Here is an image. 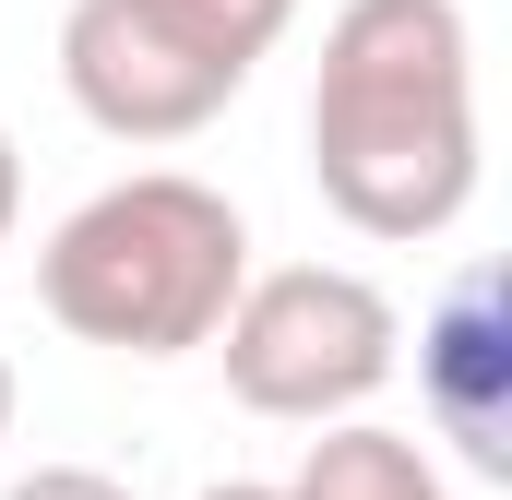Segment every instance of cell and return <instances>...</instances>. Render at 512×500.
Returning a JSON list of instances; mask_svg holds the SVG:
<instances>
[{
	"mask_svg": "<svg viewBox=\"0 0 512 500\" xmlns=\"http://www.w3.org/2000/svg\"><path fill=\"white\" fill-rule=\"evenodd\" d=\"M310 179L358 239H441L477 203V36L465 0H346L310 72Z\"/></svg>",
	"mask_w": 512,
	"mask_h": 500,
	"instance_id": "cell-1",
	"label": "cell"
},
{
	"mask_svg": "<svg viewBox=\"0 0 512 500\" xmlns=\"http://www.w3.org/2000/svg\"><path fill=\"white\" fill-rule=\"evenodd\" d=\"M251 274V227L215 179H179V167H143L108 179L96 203H72L48 250H36V298L72 346H108V358H191L215 346L227 298Z\"/></svg>",
	"mask_w": 512,
	"mask_h": 500,
	"instance_id": "cell-2",
	"label": "cell"
},
{
	"mask_svg": "<svg viewBox=\"0 0 512 500\" xmlns=\"http://www.w3.org/2000/svg\"><path fill=\"white\" fill-rule=\"evenodd\" d=\"M215 358H227V393L251 417L322 429V417H358L393 381L405 310L346 262H274V274H239V298L215 322Z\"/></svg>",
	"mask_w": 512,
	"mask_h": 500,
	"instance_id": "cell-3",
	"label": "cell"
},
{
	"mask_svg": "<svg viewBox=\"0 0 512 500\" xmlns=\"http://www.w3.org/2000/svg\"><path fill=\"white\" fill-rule=\"evenodd\" d=\"M60 84L108 143H191L239 96V72L203 60L191 36H167L143 0H72L60 12Z\"/></svg>",
	"mask_w": 512,
	"mask_h": 500,
	"instance_id": "cell-4",
	"label": "cell"
},
{
	"mask_svg": "<svg viewBox=\"0 0 512 500\" xmlns=\"http://www.w3.org/2000/svg\"><path fill=\"white\" fill-rule=\"evenodd\" d=\"M417 393H429V429L465 441L477 477H512V298L501 274H453V298L417 322Z\"/></svg>",
	"mask_w": 512,
	"mask_h": 500,
	"instance_id": "cell-5",
	"label": "cell"
},
{
	"mask_svg": "<svg viewBox=\"0 0 512 500\" xmlns=\"http://www.w3.org/2000/svg\"><path fill=\"white\" fill-rule=\"evenodd\" d=\"M286 500H441V465L358 405V417H322V441L298 453Z\"/></svg>",
	"mask_w": 512,
	"mask_h": 500,
	"instance_id": "cell-6",
	"label": "cell"
},
{
	"mask_svg": "<svg viewBox=\"0 0 512 500\" xmlns=\"http://www.w3.org/2000/svg\"><path fill=\"white\" fill-rule=\"evenodd\" d=\"M143 12H155L167 36H191L203 60H227L239 84L286 48V24H298V0H143Z\"/></svg>",
	"mask_w": 512,
	"mask_h": 500,
	"instance_id": "cell-7",
	"label": "cell"
},
{
	"mask_svg": "<svg viewBox=\"0 0 512 500\" xmlns=\"http://www.w3.org/2000/svg\"><path fill=\"white\" fill-rule=\"evenodd\" d=\"M12 500H131V489L108 477V465H36V477H24Z\"/></svg>",
	"mask_w": 512,
	"mask_h": 500,
	"instance_id": "cell-8",
	"label": "cell"
},
{
	"mask_svg": "<svg viewBox=\"0 0 512 500\" xmlns=\"http://www.w3.org/2000/svg\"><path fill=\"white\" fill-rule=\"evenodd\" d=\"M12 215H24V155H12V131H0V250H12Z\"/></svg>",
	"mask_w": 512,
	"mask_h": 500,
	"instance_id": "cell-9",
	"label": "cell"
},
{
	"mask_svg": "<svg viewBox=\"0 0 512 500\" xmlns=\"http://www.w3.org/2000/svg\"><path fill=\"white\" fill-rule=\"evenodd\" d=\"M203 500H286V489H262V477H215Z\"/></svg>",
	"mask_w": 512,
	"mask_h": 500,
	"instance_id": "cell-10",
	"label": "cell"
},
{
	"mask_svg": "<svg viewBox=\"0 0 512 500\" xmlns=\"http://www.w3.org/2000/svg\"><path fill=\"white\" fill-rule=\"evenodd\" d=\"M0 441H12V358H0Z\"/></svg>",
	"mask_w": 512,
	"mask_h": 500,
	"instance_id": "cell-11",
	"label": "cell"
}]
</instances>
